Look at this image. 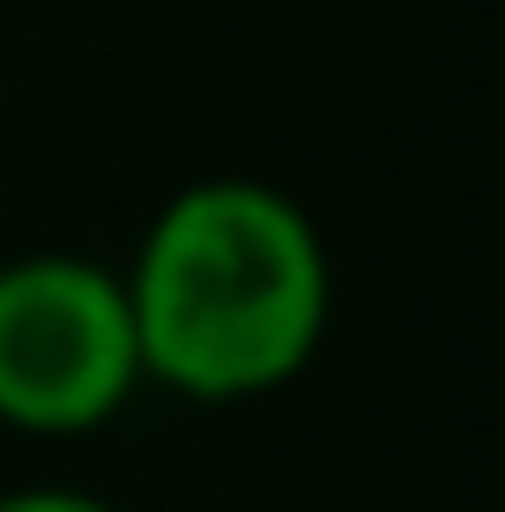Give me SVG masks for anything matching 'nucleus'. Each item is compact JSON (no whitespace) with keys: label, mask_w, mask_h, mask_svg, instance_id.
Returning <instances> with one entry per match:
<instances>
[{"label":"nucleus","mask_w":505,"mask_h":512,"mask_svg":"<svg viewBox=\"0 0 505 512\" xmlns=\"http://www.w3.org/2000/svg\"><path fill=\"white\" fill-rule=\"evenodd\" d=\"M119 282L142 379L186 401H253L290 386L320 357L335 312L327 238L283 186L246 171L179 186Z\"/></svg>","instance_id":"nucleus-1"},{"label":"nucleus","mask_w":505,"mask_h":512,"mask_svg":"<svg viewBox=\"0 0 505 512\" xmlns=\"http://www.w3.org/2000/svg\"><path fill=\"white\" fill-rule=\"evenodd\" d=\"M142 386L127 282L82 253L0 268V423L30 438L104 431Z\"/></svg>","instance_id":"nucleus-2"},{"label":"nucleus","mask_w":505,"mask_h":512,"mask_svg":"<svg viewBox=\"0 0 505 512\" xmlns=\"http://www.w3.org/2000/svg\"><path fill=\"white\" fill-rule=\"evenodd\" d=\"M0 512H119V505L90 498V490H67V483H38V490H8Z\"/></svg>","instance_id":"nucleus-3"}]
</instances>
